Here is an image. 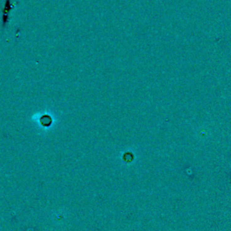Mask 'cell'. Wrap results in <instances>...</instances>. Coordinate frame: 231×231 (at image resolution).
I'll use <instances>...</instances> for the list:
<instances>
[{
	"mask_svg": "<svg viewBox=\"0 0 231 231\" xmlns=\"http://www.w3.org/2000/svg\"><path fill=\"white\" fill-rule=\"evenodd\" d=\"M14 8V6L11 4V0H6L5 3V7H4V10H3V26L6 27L7 24L8 23V17H9V13L11 12V10Z\"/></svg>",
	"mask_w": 231,
	"mask_h": 231,
	"instance_id": "cell-1",
	"label": "cell"
}]
</instances>
